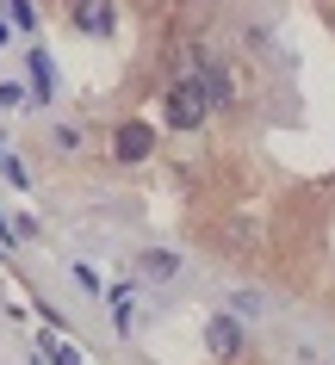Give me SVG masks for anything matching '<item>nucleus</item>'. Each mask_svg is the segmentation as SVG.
<instances>
[{"mask_svg": "<svg viewBox=\"0 0 335 365\" xmlns=\"http://www.w3.org/2000/svg\"><path fill=\"white\" fill-rule=\"evenodd\" d=\"M137 272H143V279H156V285H168V279L180 272V254H168V248H149V254L137 260Z\"/></svg>", "mask_w": 335, "mask_h": 365, "instance_id": "obj_5", "label": "nucleus"}, {"mask_svg": "<svg viewBox=\"0 0 335 365\" xmlns=\"http://www.w3.org/2000/svg\"><path fill=\"white\" fill-rule=\"evenodd\" d=\"M6 6H13V19H19L25 31H31V25H38V19H31V0H6Z\"/></svg>", "mask_w": 335, "mask_h": 365, "instance_id": "obj_6", "label": "nucleus"}, {"mask_svg": "<svg viewBox=\"0 0 335 365\" xmlns=\"http://www.w3.org/2000/svg\"><path fill=\"white\" fill-rule=\"evenodd\" d=\"M205 353H211L217 365H236V359H242V328H236V316H205Z\"/></svg>", "mask_w": 335, "mask_h": 365, "instance_id": "obj_2", "label": "nucleus"}, {"mask_svg": "<svg viewBox=\"0 0 335 365\" xmlns=\"http://www.w3.org/2000/svg\"><path fill=\"white\" fill-rule=\"evenodd\" d=\"M69 19H75L81 38H112V31H119V6H112V0H75Z\"/></svg>", "mask_w": 335, "mask_h": 365, "instance_id": "obj_3", "label": "nucleus"}, {"mask_svg": "<svg viewBox=\"0 0 335 365\" xmlns=\"http://www.w3.org/2000/svg\"><path fill=\"white\" fill-rule=\"evenodd\" d=\"M149 149H156V130H149V124H137V118H131V124H119V136H112V155H119L124 168H137Z\"/></svg>", "mask_w": 335, "mask_h": 365, "instance_id": "obj_4", "label": "nucleus"}, {"mask_svg": "<svg viewBox=\"0 0 335 365\" xmlns=\"http://www.w3.org/2000/svg\"><path fill=\"white\" fill-rule=\"evenodd\" d=\"M161 118H168L174 130H199V124L211 118V93H205V75H174V81H168Z\"/></svg>", "mask_w": 335, "mask_h": 365, "instance_id": "obj_1", "label": "nucleus"}]
</instances>
